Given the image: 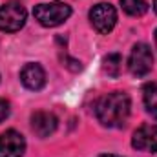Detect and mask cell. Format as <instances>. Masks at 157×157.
<instances>
[{"label":"cell","instance_id":"1","mask_svg":"<svg viewBox=\"0 0 157 157\" xmlns=\"http://www.w3.org/2000/svg\"><path fill=\"white\" fill-rule=\"evenodd\" d=\"M95 113L101 124L108 128H122L130 117V97L122 91H112L97 102Z\"/></svg>","mask_w":157,"mask_h":157},{"label":"cell","instance_id":"2","mask_svg":"<svg viewBox=\"0 0 157 157\" xmlns=\"http://www.w3.org/2000/svg\"><path fill=\"white\" fill-rule=\"evenodd\" d=\"M35 18L46 28H55L70 18L71 7L64 2H49V4H39L33 9Z\"/></svg>","mask_w":157,"mask_h":157},{"label":"cell","instance_id":"3","mask_svg":"<svg viewBox=\"0 0 157 157\" xmlns=\"http://www.w3.org/2000/svg\"><path fill=\"white\" fill-rule=\"evenodd\" d=\"M154 66V55H152V48L144 42H139L133 46L130 60H128V68L135 77H144L152 71Z\"/></svg>","mask_w":157,"mask_h":157},{"label":"cell","instance_id":"4","mask_svg":"<svg viewBox=\"0 0 157 157\" xmlns=\"http://www.w3.org/2000/svg\"><path fill=\"white\" fill-rule=\"evenodd\" d=\"M90 20H91V26L99 33H110L113 29L115 22H117V11H115V7L112 4L101 2V4L91 7Z\"/></svg>","mask_w":157,"mask_h":157},{"label":"cell","instance_id":"5","mask_svg":"<svg viewBox=\"0 0 157 157\" xmlns=\"http://www.w3.org/2000/svg\"><path fill=\"white\" fill-rule=\"evenodd\" d=\"M26 17H28L26 9L20 4H17V2L6 4L0 7V29L7 31V33L18 31L26 24Z\"/></svg>","mask_w":157,"mask_h":157},{"label":"cell","instance_id":"6","mask_svg":"<svg viewBox=\"0 0 157 157\" xmlns=\"http://www.w3.org/2000/svg\"><path fill=\"white\" fill-rule=\"evenodd\" d=\"M24 150L26 141L18 132L7 130L0 135V157H22Z\"/></svg>","mask_w":157,"mask_h":157},{"label":"cell","instance_id":"7","mask_svg":"<svg viewBox=\"0 0 157 157\" xmlns=\"http://www.w3.org/2000/svg\"><path fill=\"white\" fill-rule=\"evenodd\" d=\"M132 144L133 148L141 150V152H157V126L155 124H144L139 130H135L133 137H132Z\"/></svg>","mask_w":157,"mask_h":157},{"label":"cell","instance_id":"8","mask_svg":"<svg viewBox=\"0 0 157 157\" xmlns=\"http://www.w3.org/2000/svg\"><path fill=\"white\" fill-rule=\"evenodd\" d=\"M20 80H22V84H24L28 90L37 91V90H42L44 84H46V73H44L42 66L31 62V64H26V66L22 68V71H20Z\"/></svg>","mask_w":157,"mask_h":157},{"label":"cell","instance_id":"9","mask_svg":"<svg viewBox=\"0 0 157 157\" xmlns=\"http://www.w3.org/2000/svg\"><path fill=\"white\" fill-rule=\"evenodd\" d=\"M31 128L39 137H49L57 130V117L49 112H35L31 115Z\"/></svg>","mask_w":157,"mask_h":157},{"label":"cell","instance_id":"10","mask_svg":"<svg viewBox=\"0 0 157 157\" xmlns=\"http://www.w3.org/2000/svg\"><path fill=\"white\" fill-rule=\"evenodd\" d=\"M143 99H144V106L146 112L157 119V82H148L143 90Z\"/></svg>","mask_w":157,"mask_h":157},{"label":"cell","instance_id":"11","mask_svg":"<svg viewBox=\"0 0 157 157\" xmlns=\"http://www.w3.org/2000/svg\"><path fill=\"white\" fill-rule=\"evenodd\" d=\"M121 6L132 17H141V15H144L148 11L146 0H121Z\"/></svg>","mask_w":157,"mask_h":157},{"label":"cell","instance_id":"12","mask_svg":"<svg viewBox=\"0 0 157 157\" xmlns=\"http://www.w3.org/2000/svg\"><path fill=\"white\" fill-rule=\"evenodd\" d=\"M121 68H122V59L117 53H110L108 57H104V71L110 75V77H117L121 73Z\"/></svg>","mask_w":157,"mask_h":157},{"label":"cell","instance_id":"13","mask_svg":"<svg viewBox=\"0 0 157 157\" xmlns=\"http://www.w3.org/2000/svg\"><path fill=\"white\" fill-rule=\"evenodd\" d=\"M7 117H9V102L4 101V99H0V122Z\"/></svg>","mask_w":157,"mask_h":157},{"label":"cell","instance_id":"14","mask_svg":"<svg viewBox=\"0 0 157 157\" xmlns=\"http://www.w3.org/2000/svg\"><path fill=\"white\" fill-rule=\"evenodd\" d=\"M154 9H155V13H157V0H154Z\"/></svg>","mask_w":157,"mask_h":157},{"label":"cell","instance_id":"15","mask_svg":"<svg viewBox=\"0 0 157 157\" xmlns=\"http://www.w3.org/2000/svg\"><path fill=\"white\" fill-rule=\"evenodd\" d=\"M101 157H117V155H101Z\"/></svg>","mask_w":157,"mask_h":157},{"label":"cell","instance_id":"16","mask_svg":"<svg viewBox=\"0 0 157 157\" xmlns=\"http://www.w3.org/2000/svg\"><path fill=\"white\" fill-rule=\"evenodd\" d=\"M155 46H157V31H155Z\"/></svg>","mask_w":157,"mask_h":157}]
</instances>
